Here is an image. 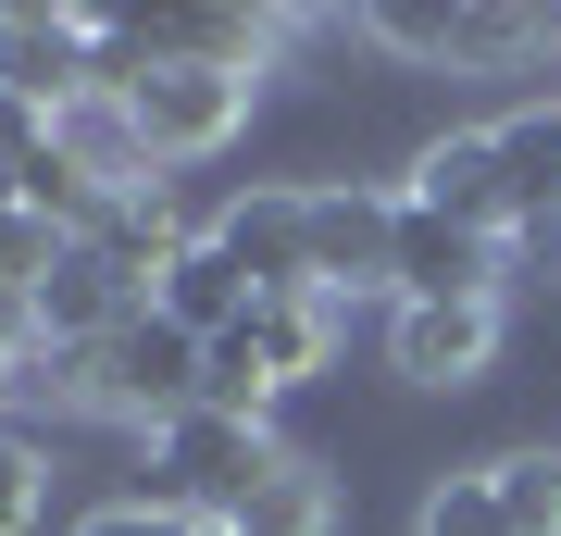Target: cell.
<instances>
[{
  "mask_svg": "<svg viewBox=\"0 0 561 536\" xmlns=\"http://www.w3.org/2000/svg\"><path fill=\"white\" fill-rule=\"evenodd\" d=\"M486 487H500L512 536H561V449H512V461H486Z\"/></svg>",
  "mask_w": 561,
  "mask_h": 536,
  "instance_id": "cell-15",
  "label": "cell"
},
{
  "mask_svg": "<svg viewBox=\"0 0 561 536\" xmlns=\"http://www.w3.org/2000/svg\"><path fill=\"white\" fill-rule=\"evenodd\" d=\"M486 350H500V299H400V324H387V362L412 387H474Z\"/></svg>",
  "mask_w": 561,
  "mask_h": 536,
  "instance_id": "cell-7",
  "label": "cell"
},
{
  "mask_svg": "<svg viewBox=\"0 0 561 536\" xmlns=\"http://www.w3.org/2000/svg\"><path fill=\"white\" fill-rule=\"evenodd\" d=\"M500 275H512V238L400 199V250H387V287H400V299H500Z\"/></svg>",
  "mask_w": 561,
  "mask_h": 536,
  "instance_id": "cell-5",
  "label": "cell"
},
{
  "mask_svg": "<svg viewBox=\"0 0 561 536\" xmlns=\"http://www.w3.org/2000/svg\"><path fill=\"white\" fill-rule=\"evenodd\" d=\"M62 250H76V238H62L50 213H25V199H0V287H25V299H38Z\"/></svg>",
  "mask_w": 561,
  "mask_h": 536,
  "instance_id": "cell-16",
  "label": "cell"
},
{
  "mask_svg": "<svg viewBox=\"0 0 561 536\" xmlns=\"http://www.w3.org/2000/svg\"><path fill=\"white\" fill-rule=\"evenodd\" d=\"M0 350H13V362H38L50 338H38V299H25V287H0Z\"/></svg>",
  "mask_w": 561,
  "mask_h": 536,
  "instance_id": "cell-21",
  "label": "cell"
},
{
  "mask_svg": "<svg viewBox=\"0 0 561 536\" xmlns=\"http://www.w3.org/2000/svg\"><path fill=\"white\" fill-rule=\"evenodd\" d=\"M162 50H187V62H225V76H262L275 25H262V13H162Z\"/></svg>",
  "mask_w": 561,
  "mask_h": 536,
  "instance_id": "cell-14",
  "label": "cell"
},
{
  "mask_svg": "<svg viewBox=\"0 0 561 536\" xmlns=\"http://www.w3.org/2000/svg\"><path fill=\"white\" fill-rule=\"evenodd\" d=\"M213 250L238 262V275L262 299H312V187H238L225 199V225H213Z\"/></svg>",
  "mask_w": 561,
  "mask_h": 536,
  "instance_id": "cell-4",
  "label": "cell"
},
{
  "mask_svg": "<svg viewBox=\"0 0 561 536\" xmlns=\"http://www.w3.org/2000/svg\"><path fill=\"white\" fill-rule=\"evenodd\" d=\"M187 536H238V524H187Z\"/></svg>",
  "mask_w": 561,
  "mask_h": 536,
  "instance_id": "cell-23",
  "label": "cell"
},
{
  "mask_svg": "<svg viewBox=\"0 0 561 536\" xmlns=\"http://www.w3.org/2000/svg\"><path fill=\"white\" fill-rule=\"evenodd\" d=\"M225 524H238V536H324V524H337V487H324V461L287 449V461H275V475H262Z\"/></svg>",
  "mask_w": 561,
  "mask_h": 536,
  "instance_id": "cell-13",
  "label": "cell"
},
{
  "mask_svg": "<svg viewBox=\"0 0 561 536\" xmlns=\"http://www.w3.org/2000/svg\"><path fill=\"white\" fill-rule=\"evenodd\" d=\"M138 312H150V299H138V275H125L101 238H76V250L50 262V287H38V338H50V350H101V338H125Z\"/></svg>",
  "mask_w": 561,
  "mask_h": 536,
  "instance_id": "cell-6",
  "label": "cell"
},
{
  "mask_svg": "<svg viewBox=\"0 0 561 536\" xmlns=\"http://www.w3.org/2000/svg\"><path fill=\"white\" fill-rule=\"evenodd\" d=\"M125 113H138V138L150 162H201L238 138V113H250V76H225V62H187V50H162L138 88H125Z\"/></svg>",
  "mask_w": 561,
  "mask_h": 536,
  "instance_id": "cell-3",
  "label": "cell"
},
{
  "mask_svg": "<svg viewBox=\"0 0 561 536\" xmlns=\"http://www.w3.org/2000/svg\"><path fill=\"white\" fill-rule=\"evenodd\" d=\"M275 437H262L250 412H175V424H150V512H175V524H225L238 512V499L275 475Z\"/></svg>",
  "mask_w": 561,
  "mask_h": 536,
  "instance_id": "cell-1",
  "label": "cell"
},
{
  "mask_svg": "<svg viewBox=\"0 0 561 536\" xmlns=\"http://www.w3.org/2000/svg\"><path fill=\"white\" fill-rule=\"evenodd\" d=\"M13 387H25V362H13V350H0V399H13Z\"/></svg>",
  "mask_w": 561,
  "mask_h": 536,
  "instance_id": "cell-22",
  "label": "cell"
},
{
  "mask_svg": "<svg viewBox=\"0 0 561 536\" xmlns=\"http://www.w3.org/2000/svg\"><path fill=\"white\" fill-rule=\"evenodd\" d=\"M50 150L76 162V175L101 187V199H138V187H162V175H150V138H138V113H125V100H101V88L50 113Z\"/></svg>",
  "mask_w": 561,
  "mask_h": 536,
  "instance_id": "cell-9",
  "label": "cell"
},
{
  "mask_svg": "<svg viewBox=\"0 0 561 536\" xmlns=\"http://www.w3.org/2000/svg\"><path fill=\"white\" fill-rule=\"evenodd\" d=\"M362 25H375L387 50H412V62H449V38H461V13H424V0H375Z\"/></svg>",
  "mask_w": 561,
  "mask_h": 536,
  "instance_id": "cell-18",
  "label": "cell"
},
{
  "mask_svg": "<svg viewBox=\"0 0 561 536\" xmlns=\"http://www.w3.org/2000/svg\"><path fill=\"white\" fill-rule=\"evenodd\" d=\"M76 536H187L175 512H150V499H113V512H88Z\"/></svg>",
  "mask_w": 561,
  "mask_h": 536,
  "instance_id": "cell-20",
  "label": "cell"
},
{
  "mask_svg": "<svg viewBox=\"0 0 561 536\" xmlns=\"http://www.w3.org/2000/svg\"><path fill=\"white\" fill-rule=\"evenodd\" d=\"M250 299H262V287L238 275V262H225L213 238H187V250H175V275H162V287H150V312H162V324H187V338H201V350H213V338H225V324H250Z\"/></svg>",
  "mask_w": 561,
  "mask_h": 536,
  "instance_id": "cell-12",
  "label": "cell"
},
{
  "mask_svg": "<svg viewBox=\"0 0 561 536\" xmlns=\"http://www.w3.org/2000/svg\"><path fill=\"white\" fill-rule=\"evenodd\" d=\"M38 487H50L38 437H13V424H0V536H25V524H38Z\"/></svg>",
  "mask_w": 561,
  "mask_h": 536,
  "instance_id": "cell-19",
  "label": "cell"
},
{
  "mask_svg": "<svg viewBox=\"0 0 561 536\" xmlns=\"http://www.w3.org/2000/svg\"><path fill=\"white\" fill-rule=\"evenodd\" d=\"M412 199L449 225H486V238H512V187H500V125H474V138H437L412 162Z\"/></svg>",
  "mask_w": 561,
  "mask_h": 536,
  "instance_id": "cell-11",
  "label": "cell"
},
{
  "mask_svg": "<svg viewBox=\"0 0 561 536\" xmlns=\"http://www.w3.org/2000/svg\"><path fill=\"white\" fill-rule=\"evenodd\" d=\"M412 536H512V512H500V487H486V475H437Z\"/></svg>",
  "mask_w": 561,
  "mask_h": 536,
  "instance_id": "cell-17",
  "label": "cell"
},
{
  "mask_svg": "<svg viewBox=\"0 0 561 536\" xmlns=\"http://www.w3.org/2000/svg\"><path fill=\"white\" fill-rule=\"evenodd\" d=\"M387 250H400V199L387 187H312V275L337 287H387Z\"/></svg>",
  "mask_w": 561,
  "mask_h": 536,
  "instance_id": "cell-8",
  "label": "cell"
},
{
  "mask_svg": "<svg viewBox=\"0 0 561 536\" xmlns=\"http://www.w3.org/2000/svg\"><path fill=\"white\" fill-rule=\"evenodd\" d=\"M0 88L38 113L88 100V13H0Z\"/></svg>",
  "mask_w": 561,
  "mask_h": 536,
  "instance_id": "cell-10",
  "label": "cell"
},
{
  "mask_svg": "<svg viewBox=\"0 0 561 536\" xmlns=\"http://www.w3.org/2000/svg\"><path fill=\"white\" fill-rule=\"evenodd\" d=\"M324 350H337V299H324V287H312V299H250V324H225V338L201 350V399L262 424V399L300 387Z\"/></svg>",
  "mask_w": 561,
  "mask_h": 536,
  "instance_id": "cell-2",
  "label": "cell"
}]
</instances>
